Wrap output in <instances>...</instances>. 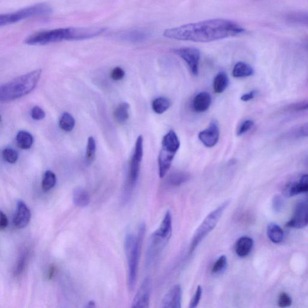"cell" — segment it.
I'll return each mask as SVG.
<instances>
[{
	"label": "cell",
	"mask_w": 308,
	"mask_h": 308,
	"mask_svg": "<svg viewBox=\"0 0 308 308\" xmlns=\"http://www.w3.org/2000/svg\"><path fill=\"white\" fill-rule=\"evenodd\" d=\"M244 29L225 19H211L166 29L164 37L175 40L209 42L242 34Z\"/></svg>",
	"instance_id": "1"
},
{
	"label": "cell",
	"mask_w": 308,
	"mask_h": 308,
	"mask_svg": "<svg viewBox=\"0 0 308 308\" xmlns=\"http://www.w3.org/2000/svg\"><path fill=\"white\" fill-rule=\"evenodd\" d=\"M106 28H61L35 33L26 38L25 44L29 45H44L57 43L64 41L84 40L98 37L102 34Z\"/></svg>",
	"instance_id": "2"
},
{
	"label": "cell",
	"mask_w": 308,
	"mask_h": 308,
	"mask_svg": "<svg viewBox=\"0 0 308 308\" xmlns=\"http://www.w3.org/2000/svg\"><path fill=\"white\" fill-rule=\"evenodd\" d=\"M42 74L37 70L0 85V103L9 102L27 96L35 89Z\"/></svg>",
	"instance_id": "3"
},
{
	"label": "cell",
	"mask_w": 308,
	"mask_h": 308,
	"mask_svg": "<svg viewBox=\"0 0 308 308\" xmlns=\"http://www.w3.org/2000/svg\"><path fill=\"white\" fill-rule=\"evenodd\" d=\"M145 232L146 225L144 223H141L136 234L129 233L126 236L125 251L128 266H129L128 285L131 290H133L136 286L141 250H142Z\"/></svg>",
	"instance_id": "4"
},
{
	"label": "cell",
	"mask_w": 308,
	"mask_h": 308,
	"mask_svg": "<svg viewBox=\"0 0 308 308\" xmlns=\"http://www.w3.org/2000/svg\"><path fill=\"white\" fill-rule=\"evenodd\" d=\"M180 141L174 131L170 132L163 137L162 149L159 156V176L163 178L171 167L175 154L179 149Z\"/></svg>",
	"instance_id": "5"
},
{
	"label": "cell",
	"mask_w": 308,
	"mask_h": 308,
	"mask_svg": "<svg viewBox=\"0 0 308 308\" xmlns=\"http://www.w3.org/2000/svg\"><path fill=\"white\" fill-rule=\"evenodd\" d=\"M52 9L46 3H38L18 11L0 14V27L15 24L24 19L52 14Z\"/></svg>",
	"instance_id": "6"
},
{
	"label": "cell",
	"mask_w": 308,
	"mask_h": 308,
	"mask_svg": "<svg viewBox=\"0 0 308 308\" xmlns=\"http://www.w3.org/2000/svg\"><path fill=\"white\" fill-rule=\"evenodd\" d=\"M230 201H227L223 203L220 206L211 211L206 216L204 221L196 229L195 233L192 239L190 252L193 253L204 239L214 229L217 225L225 209L228 207Z\"/></svg>",
	"instance_id": "7"
},
{
	"label": "cell",
	"mask_w": 308,
	"mask_h": 308,
	"mask_svg": "<svg viewBox=\"0 0 308 308\" xmlns=\"http://www.w3.org/2000/svg\"><path fill=\"white\" fill-rule=\"evenodd\" d=\"M143 154V138L142 136H139L137 137L133 156L130 164L129 182L131 188L136 185L138 179Z\"/></svg>",
	"instance_id": "8"
},
{
	"label": "cell",
	"mask_w": 308,
	"mask_h": 308,
	"mask_svg": "<svg viewBox=\"0 0 308 308\" xmlns=\"http://www.w3.org/2000/svg\"><path fill=\"white\" fill-rule=\"evenodd\" d=\"M188 64L190 70L194 76L199 74V65L201 52L198 49L192 47L180 48L173 50Z\"/></svg>",
	"instance_id": "9"
},
{
	"label": "cell",
	"mask_w": 308,
	"mask_h": 308,
	"mask_svg": "<svg viewBox=\"0 0 308 308\" xmlns=\"http://www.w3.org/2000/svg\"><path fill=\"white\" fill-rule=\"evenodd\" d=\"M307 225V202L303 200L295 206L292 218L287 223V227L303 229Z\"/></svg>",
	"instance_id": "10"
},
{
	"label": "cell",
	"mask_w": 308,
	"mask_h": 308,
	"mask_svg": "<svg viewBox=\"0 0 308 308\" xmlns=\"http://www.w3.org/2000/svg\"><path fill=\"white\" fill-rule=\"evenodd\" d=\"M150 291H151V281L149 278H146L141 284L138 291L134 297L132 307L147 308L149 307Z\"/></svg>",
	"instance_id": "11"
},
{
	"label": "cell",
	"mask_w": 308,
	"mask_h": 308,
	"mask_svg": "<svg viewBox=\"0 0 308 308\" xmlns=\"http://www.w3.org/2000/svg\"><path fill=\"white\" fill-rule=\"evenodd\" d=\"M149 33L145 29H132L117 32L114 34V38L130 43L140 44L146 41L149 38Z\"/></svg>",
	"instance_id": "12"
},
{
	"label": "cell",
	"mask_w": 308,
	"mask_h": 308,
	"mask_svg": "<svg viewBox=\"0 0 308 308\" xmlns=\"http://www.w3.org/2000/svg\"><path fill=\"white\" fill-rule=\"evenodd\" d=\"M198 137L200 141L206 147H214L218 143L220 137V130L217 122L215 120L212 121L207 129L199 133Z\"/></svg>",
	"instance_id": "13"
},
{
	"label": "cell",
	"mask_w": 308,
	"mask_h": 308,
	"mask_svg": "<svg viewBox=\"0 0 308 308\" xmlns=\"http://www.w3.org/2000/svg\"><path fill=\"white\" fill-rule=\"evenodd\" d=\"M308 191L307 175H301L297 180L288 182L283 190V195L287 198L306 193Z\"/></svg>",
	"instance_id": "14"
},
{
	"label": "cell",
	"mask_w": 308,
	"mask_h": 308,
	"mask_svg": "<svg viewBox=\"0 0 308 308\" xmlns=\"http://www.w3.org/2000/svg\"><path fill=\"white\" fill-rule=\"evenodd\" d=\"M182 288L179 285H175L164 297L162 301L163 308L181 307Z\"/></svg>",
	"instance_id": "15"
},
{
	"label": "cell",
	"mask_w": 308,
	"mask_h": 308,
	"mask_svg": "<svg viewBox=\"0 0 308 308\" xmlns=\"http://www.w3.org/2000/svg\"><path fill=\"white\" fill-rule=\"evenodd\" d=\"M30 219L31 212L28 206L24 202L18 201L14 219L15 227L18 229H22L27 227Z\"/></svg>",
	"instance_id": "16"
},
{
	"label": "cell",
	"mask_w": 308,
	"mask_h": 308,
	"mask_svg": "<svg viewBox=\"0 0 308 308\" xmlns=\"http://www.w3.org/2000/svg\"><path fill=\"white\" fill-rule=\"evenodd\" d=\"M211 104V97L206 91L199 93L193 101V109L198 113L205 112L208 110Z\"/></svg>",
	"instance_id": "17"
},
{
	"label": "cell",
	"mask_w": 308,
	"mask_h": 308,
	"mask_svg": "<svg viewBox=\"0 0 308 308\" xmlns=\"http://www.w3.org/2000/svg\"><path fill=\"white\" fill-rule=\"evenodd\" d=\"M254 247V240L251 237H242L238 239L236 242L235 250V253L240 258L247 257Z\"/></svg>",
	"instance_id": "18"
},
{
	"label": "cell",
	"mask_w": 308,
	"mask_h": 308,
	"mask_svg": "<svg viewBox=\"0 0 308 308\" xmlns=\"http://www.w3.org/2000/svg\"><path fill=\"white\" fill-rule=\"evenodd\" d=\"M254 74V70L251 65L245 62H238L235 65L232 75L235 78H245L251 77Z\"/></svg>",
	"instance_id": "19"
},
{
	"label": "cell",
	"mask_w": 308,
	"mask_h": 308,
	"mask_svg": "<svg viewBox=\"0 0 308 308\" xmlns=\"http://www.w3.org/2000/svg\"><path fill=\"white\" fill-rule=\"evenodd\" d=\"M267 234L270 240L276 244L280 243L281 242L283 241L284 237L283 229L279 225L274 224V223H271L270 224L268 225Z\"/></svg>",
	"instance_id": "20"
},
{
	"label": "cell",
	"mask_w": 308,
	"mask_h": 308,
	"mask_svg": "<svg viewBox=\"0 0 308 308\" xmlns=\"http://www.w3.org/2000/svg\"><path fill=\"white\" fill-rule=\"evenodd\" d=\"M73 201L75 205L79 207H86L90 203V196L86 190L78 188L73 192Z\"/></svg>",
	"instance_id": "21"
},
{
	"label": "cell",
	"mask_w": 308,
	"mask_h": 308,
	"mask_svg": "<svg viewBox=\"0 0 308 308\" xmlns=\"http://www.w3.org/2000/svg\"><path fill=\"white\" fill-rule=\"evenodd\" d=\"M229 84V78L224 72L219 73L214 78L213 88L216 94H222L227 89Z\"/></svg>",
	"instance_id": "22"
},
{
	"label": "cell",
	"mask_w": 308,
	"mask_h": 308,
	"mask_svg": "<svg viewBox=\"0 0 308 308\" xmlns=\"http://www.w3.org/2000/svg\"><path fill=\"white\" fill-rule=\"evenodd\" d=\"M130 105L127 103H121L116 107L114 111V117L116 122L124 124L129 118Z\"/></svg>",
	"instance_id": "23"
},
{
	"label": "cell",
	"mask_w": 308,
	"mask_h": 308,
	"mask_svg": "<svg viewBox=\"0 0 308 308\" xmlns=\"http://www.w3.org/2000/svg\"><path fill=\"white\" fill-rule=\"evenodd\" d=\"M34 137L32 134L25 131H20L16 136V142L22 149L30 148L34 143Z\"/></svg>",
	"instance_id": "24"
},
{
	"label": "cell",
	"mask_w": 308,
	"mask_h": 308,
	"mask_svg": "<svg viewBox=\"0 0 308 308\" xmlns=\"http://www.w3.org/2000/svg\"><path fill=\"white\" fill-rule=\"evenodd\" d=\"M171 103L168 98L159 97L153 101L152 109L157 114H163L169 109Z\"/></svg>",
	"instance_id": "25"
},
{
	"label": "cell",
	"mask_w": 308,
	"mask_h": 308,
	"mask_svg": "<svg viewBox=\"0 0 308 308\" xmlns=\"http://www.w3.org/2000/svg\"><path fill=\"white\" fill-rule=\"evenodd\" d=\"M56 176L55 173L47 170L44 173L43 180L42 182V188L45 192L50 191L56 184Z\"/></svg>",
	"instance_id": "26"
},
{
	"label": "cell",
	"mask_w": 308,
	"mask_h": 308,
	"mask_svg": "<svg viewBox=\"0 0 308 308\" xmlns=\"http://www.w3.org/2000/svg\"><path fill=\"white\" fill-rule=\"evenodd\" d=\"M75 124L74 118L68 113H64L62 114L59 121V126L60 129L67 132H71L74 129Z\"/></svg>",
	"instance_id": "27"
},
{
	"label": "cell",
	"mask_w": 308,
	"mask_h": 308,
	"mask_svg": "<svg viewBox=\"0 0 308 308\" xmlns=\"http://www.w3.org/2000/svg\"><path fill=\"white\" fill-rule=\"evenodd\" d=\"M190 179L189 173L182 172L173 173L169 178V183L172 186H179Z\"/></svg>",
	"instance_id": "28"
},
{
	"label": "cell",
	"mask_w": 308,
	"mask_h": 308,
	"mask_svg": "<svg viewBox=\"0 0 308 308\" xmlns=\"http://www.w3.org/2000/svg\"><path fill=\"white\" fill-rule=\"evenodd\" d=\"M287 19L293 24L307 25V13L294 12L288 16Z\"/></svg>",
	"instance_id": "29"
},
{
	"label": "cell",
	"mask_w": 308,
	"mask_h": 308,
	"mask_svg": "<svg viewBox=\"0 0 308 308\" xmlns=\"http://www.w3.org/2000/svg\"><path fill=\"white\" fill-rule=\"evenodd\" d=\"M96 150L97 145L96 140H95L93 137H88L86 147V158L87 162L89 165L93 162L95 159Z\"/></svg>",
	"instance_id": "30"
},
{
	"label": "cell",
	"mask_w": 308,
	"mask_h": 308,
	"mask_svg": "<svg viewBox=\"0 0 308 308\" xmlns=\"http://www.w3.org/2000/svg\"><path fill=\"white\" fill-rule=\"evenodd\" d=\"M228 260L227 257L225 255H222L218 258V260L215 261V263L213 265L212 268V273L215 274H221L224 272L227 267Z\"/></svg>",
	"instance_id": "31"
},
{
	"label": "cell",
	"mask_w": 308,
	"mask_h": 308,
	"mask_svg": "<svg viewBox=\"0 0 308 308\" xmlns=\"http://www.w3.org/2000/svg\"><path fill=\"white\" fill-rule=\"evenodd\" d=\"M2 155L5 161L10 164H14L18 159V153L12 148H6L3 150Z\"/></svg>",
	"instance_id": "32"
},
{
	"label": "cell",
	"mask_w": 308,
	"mask_h": 308,
	"mask_svg": "<svg viewBox=\"0 0 308 308\" xmlns=\"http://www.w3.org/2000/svg\"><path fill=\"white\" fill-rule=\"evenodd\" d=\"M278 303L280 307H289L292 304V299L287 293H282L278 298Z\"/></svg>",
	"instance_id": "33"
},
{
	"label": "cell",
	"mask_w": 308,
	"mask_h": 308,
	"mask_svg": "<svg viewBox=\"0 0 308 308\" xmlns=\"http://www.w3.org/2000/svg\"><path fill=\"white\" fill-rule=\"evenodd\" d=\"M27 254L25 253H23L16 263V268L15 270V275H20L22 273L23 270H24V268L25 267L26 261H27Z\"/></svg>",
	"instance_id": "34"
},
{
	"label": "cell",
	"mask_w": 308,
	"mask_h": 308,
	"mask_svg": "<svg viewBox=\"0 0 308 308\" xmlns=\"http://www.w3.org/2000/svg\"><path fill=\"white\" fill-rule=\"evenodd\" d=\"M254 125V122L253 120L248 119L244 121V122L241 124L240 127H239L237 132V136H241L243 135V134L248 132L249 131H250L252 128L253 127Z\"/></svg>",
	"instance_id": "35"
},
{
	"label": "cell",
	"mask_w": 308,
	"mask_h": 308,
	"mask_svg": "<svg viewBox=\"0 0 308 308\" xmlns=\"http://www.w3.org/2000/svg\"><path fill=\"white\" fill-rule=\"evenodd\" d=\"M202 288L201 286H198L196 289L194 296L190 303V308H195L198 306L200 300H201L202 295Z\"/></svg>",
	"instance_id": "36"
},
{
	"label": "cell",
	"mask_w": 308,
	"mask_h": 308,
	"mask_svg": "<svg viewBox=\"0 0 308 308\" xmlns=\"http://www.w3.org/2000/svg\"><path fill=\"white\" fill-rule=\"evenodd\" d=\"M33 119L36 120H40L44 119L45 117V111L40 107L35 106L33 108L31 112Z\"/></svg>",
	"instance_id": "37"
},
{
	"label": "cell",
	"mask_w": 308,
	"mask_h": 308,
	"mask_svg": "<svg viewBox=\"0 0 308 308\" xmlns=\"http://www.w3.org/2000/svg\"><path fill=\"white\" fill-rule=\"evenodd\" d=\"M272 206L274 211L280 212L284 206V200L280 195H275L272 201Z\"/></svg>",
	"instance_id": "38"
},
{
	"label": "cell",
	"mask_w": 308,
	"mask_h": 308,
	"mask_svg": "<svg viewBox=\"0 0 308 308\" xmlns=\"http://www.w3.org/2000/svg\"><path fill=\"white\" fill-rule=\"evenodd\" d=\"M125 75V71L122 68L116 67L111 71V77L114 81H119L123 79Z\"/></svg>",
	"instance_id": "39"
},
{
	"label": "cell",
	"mask_w": 308,
	"mask_h": 308,
	"mask_svg": "<svg viewBox=\"0 0 308 308\" xmlns=\"http://www.w3.org/2000/svg\"><path fill=\"white\" fill-rule=\"evenodd\" d=\"M307 106L306 101H302V102L291 104L289 108L290 110L294 111H303L307 109Z\"/></svg>",
	"instance_id": "40"
},
{
	"label": "cell",
	"mask_w": 308,
	"mask_h": 308,
	"mask_svg": "<svg viewBox=\"0 0 308 308\" xmlns=\"http://www.w3.org/2000/svg\"><path fill=\"white\" fill-rule=\"evenodd\" d=\"M8 225L7 216L2 211H0V231L4 230Z\"/></svg>",
	"instance_id": "41"
},
{
	"label": "cell",
	"mask_w": 308,
	"mask_h": 308,
	"mask_svg": "<svg viewBox=\"0 0 308 308\" xmlns=\"http://www.w3.org/2000/svg\"><path fill=\"white\" fill-rule=\"evenodd\" d=\"M255 95H256V91L252 90L250 93L242 95L240 99L241 101H244V102H248V101L254 99Z\"/></svg>",
	"instance_id": "42"
},
{
	"label": "cell",
	"mask_w": 308,
	"mask_h": 308,
	"mask_svg": "<svg viewBox=\"0 0 308 308\" xmlns=\"http://www.w3.org/2000/svg\"><path fill=\"white\" fill-rule=\"evenodd\" d=\"M54 271H55V268L54 267H52L50 268V271H49V274H48V276H49V279H51V278H52V276H53L54 273Z\"/></svg>",
	"instance_id": "43"
},
{
	"label": "cell",
	"mask_w": 308,
	"mask_h": 308,
	"mask_svg": "<svg viewBox=\"0 0 308 308\" xmlns=\"http://www.w3.org/2000/svg\"><path fill=\"white\" fill-rule=\"evenodd\" d=\"M95 306H96V303H95L94 301H90L87 303V306L86 307H93Z\"/></svg>",
	"instance_id": "44"
}]
</instances>
